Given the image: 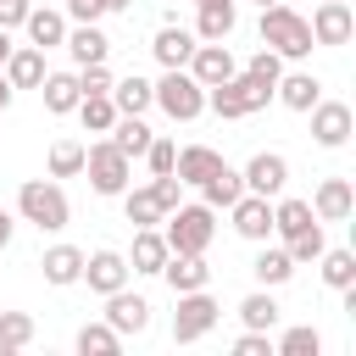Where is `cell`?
I'll list each match as a JSON object with an SVG mask.
<instances>
[{"instance_id":"obj_1","label":"cell","mask_w":356,"mask_h":356,"mask_svg":"<svg viewBox=\"0 0 356 356\" xmlns=\"http://www.w3.org/2000/svg\"><path fill=\"white\" fill-rule=\"evenodd\" d=\"M256 28H261V44L278 50L284 61H306V56H312V28H306V17L289 11L284 0H278V6H261V22H256Z\"/></svg>"},{"instance_id":"obj_2","label":"cell","mask_w":356,"mask_h":356,"mask_svg":"<svg viewBox=\"0 0 356 356\" xmlns=\"http://www.w3.org/2000/svg\"><path fill=\"white\" fill-rule=\"evenodd\" d=\"M17 211H22V222H33L39 234H61L67 217H72V206H67V195H61L56 178H28V184L17 189Z\"/></svg>"},{"instance_id":"obj_3","label":"cell","mask_w":356,"mask_h":356,"mask_svg":"<svg viewBox=\"0 0 356 356\" xmlns=\"http://www.w3.org/2000/svg\"><path fill=\"white\" fill-rule=\"evenodd\" d=\"M211 234H217V211L200 200V206H172L167 217H161V239H167V250H206L211 245Z\"/></svg>"},{"instance_id":"obj_4","label":"cell","mask_w":356,"mask_h":356,"mask_svg":"<svg viewBox=\"0 0 356 356\" xmlns=\"http://www.w3.org/2000/svg\"><path fill=\"white\" fill-rule=\"evenodd\" d=\"M267 100H273V89H267V83H256V78H245V72H234V78H222V83H211V89H206V106H211L222 122L250 117V111H261Z\"/></svg>"},{"instance_id":"obj_5","label":"cell","mask_w":356,"mask_h":356,"mask_svg":"<svg viewBox=\"0 0 356 356\" xmlns=\"http://www.w3.org/2000/svg\"><path fill=\"white\" fill-rule=\"evenodd\" d=\"M150 89H156V106H161L172 122H195V117L206 111V89L189 78V67H167L161 83H150Z\"/></svg>"},{"instance_id":"obj_6","label":"cell","mask_w":356,"mask_h":356,"mask_svg":"<svg viewBox=\"0 0 356 356\" xmlns=\"http://www.w3.org/2000/svg\"><path fill=\"white\" fill-rule=\"evenodd\" d=\"M83 172H89V189H95V195H122L128 178H134V161H128L111 139H95V145L83 150Z\"/></svg>"},{"instance_id":"obj_7","label":"cell","mask_w":356,"mask_h":356,"mask_svg":"<svg viewBox=\"0 0 356 356\" xmlns=\"http://www.w3.org/2000/svg\"><path fill=\"white\" fill-rule=\"evenodd\" d=\"M217 317H222V306L206 289H184L178 295V312H172V339L178 345H195V339H206L217 328Z\"/></svg>"},{"instance_id":"obj_8","label":"cell","mask_w":356,"mask_h":356,"mask_svg":"<svg viewBox=\"0 0 356 356\" xmlns=\"http://www.w3.org/2000/svg\"><path fill=\"white\" fill-rule=\"evenodd\" d=\"M234 72H239V61H234V50H228L222 39H200V44H195L189 78H195L200 89H211V83H222V78H234Z\"/></svg>"},{"instance_id":"obj_9","label":"cell","mask_w":356,"mask_h":356,"mask_svg":"<svg viewBox=\"0 0 356 356\" xmlns=\"http://www.w3.org/2000/svg\"><path fill=\"white\" fill-rule=\"evenodd\" d=\"M306 28H312V44H350V33H356L350 0H323Z\"/></svg>"},{"instance_id":"obj_10","label":"cell","mask_w":356,"mask_h":356,"mask_svg":"<svg viewBox=\"0 0 356 356\" xmlns=\"http://www.w3.org/2000/svg\"><path fill=\"white\" fill-rule=\"evenodd\" d=\"M350 128H356V117H350L345 100H317V106H312V139H317L323 150H339V145L350 139Z\"/></svg>"},{"instance_id":"obj_11","label":"cell","mask_w":356,"mask_h":356,"mask_svg":"<svg viewBox=\"0 0 356 356\" xmlns=\"http://www.w3.org/2000/svg\"><path fill=\"white\" fill-rule=\"evenodd\" d=\"M239 178H245L250 195H267V200H273V195H284V184H289V161H284L278 150H256Z\"/></svg>"},{"instance_id":"obj_12","label":"cell","mask_w":356,"mask_h":356,"mask_svg":"<svg viewBox=\"0 0 356 356\" xmlns=\"http://www.w3.org/2000/svg\"><path fill=\"white\" fill-rule=\"evenodd\" d=\"M228 217H234V234L250 239V245H261V239L273 234V200H267V195H250V189H245V195L228 206Z\"/></svg>"},{"instance_id":"obj_13","label":"cell","mask_w":356,"mask_h":356,"mask_svg":"<svg viewBox=\"0 0 356 356\" xmlns=\"http://www.w3.org/2000/svg\"><path fill=\"white\" fill-rule=\"evenodd\" d=\"M161 278H167V289H172V295H184V289H206V284H211L206 250H167Z\"/></svg>"},{"instance_id":"obj_14","label":"cell","mask_w":356,"mask_h":356,"mask_svg":"<svg viewBox=\"0 0 356 356\" xmlns=\"http://www.w3.org/2000/svg\"><path fill=\"white\" fill-rule=\"evenodd\" d=\"M78 284H89L95 295L122 289V284H128V256H122V250H89V256H83V278H78Z\"/></svg>"},{"instance_id":"obj_15","label":"cell","mask_w":356,"mask_h":356,"mask_svg":"<svg viewBox=\"0 0 356 356\" xmlns=\"http://www.w3.org/2000/svg\"><path fill=\"white\" fill-rule=\"evenodd\" d=\"M106 323L117 334H145L150 328V300L145 295H128V284H122V289L106 295Z\"/></svg>"},{"instance_id":"obj_16","label":"cell","mask_w":356,"mask_h":356,"mask_svg":"<svg viewBox=\"0 0 356 356\" xmlns=\"http://www.w3.org/2000/svg\"><path fill=\"white\" fill-rule=\"evenodd\" d=\"M312 211H317V222H345V217L356 211V189H350V178H323L317 195H312Z\"/></svg>"},{"instance_id":"obj_17","label":"cell","mask_w":356,"mask_h":356,"mask_svg":"<svg viewBox=\"0 0 356 356\" xmlns=\"http://www.w3.org/2000/svg\"><path fill=\"white\" fill-rule=\"evenodd\" d=\"M217 167H222V156H217L211 145H184V150L172 156V178H178L184 189H189V184L200 189V184H206V178H211Z\"/></svg>"},{"instance_id":"obj_18","label":"cell","mask_w":356,"mask_h":356,"mask_svg":"<svg viewBox=\"0 0 356 356\" xmlns=\"http://www.w3.org/2000/svg\"><path fill=\"white\" fill-rule=\"evenodd\" d=\"M22 28H28V44H39V50H56V44L67 39V11H56V6H28Z\"/></svg>"},{"instance_id":"obj_19","label":"cell","mask_w":356,"mask_h":356,"mask_svg":"<svg viewBox=\"0 0 356 356\" xmlns=\"http://www.w3.org/2000/svg\"><path fill=\"white\" fill-rule=\"evenodd\" d=\"M6 83H11V89H39V83H44V50H39V44H11V56H6Z\"/></svg>"},{"instance_id":"obj_20","label":"cell","mask_w":356,"mask_h":356,"mask_svg":"<svg viewBox=\"0 0 356 356\" xmlns=\"http://www.w3.org/2000/svg\"><path fill=\"white\" fill-rule=\"evenodd\" d=\"M67 56L78 61V67H89V61H106L111 56V39L100 33V22H78V28H67Z\"/></svg>"},{"instance_id":"obj_21","label":"cell","mask_w":356,"mask_h":356,"mask_svg":"<svg viewBox=\"0 0 356 356\" xmlns=\"http://www.w3.org/2000/svg\"><path fill=\"white\" fill-rule=\"evenodd\" d=\"M195 28H178V22H167L156 39H150V50H156V61L161 67H189V56H195Z\"/></svg>"},{"instance_id":"obj_22","label":"cell","mask_w":356,"mask_h":356,"mask_svg":"<svg viewBox=\"0 0 356 356\" xmlns=\"http://www.w3.org/2000/svg\"><path fill=\"white\" fill-rule=\"evenodd\" d=\"M273 100H284L289 111H312V106L323 100V83H317L312 72H278V83H273Z\"/></svg>"},{"instance_id":"obj_23","label":"cell","mask_w":356,"mask_h":356,"mask_svg":"<svg viewBox=\"0 0 356 356\" xmlns=\"http://www.w3.org/2000/svg\"><path fill=\"white\" fill-rule=\"evenodd\" d=\"M111 106H117V117H145V106H156V89H150L139 72L111 78Z\"/></svg>"},{"instance_id":"obj_24","label":"cell","mask_w":356,"mask_h":356,"mask_svg":"<svg viewBox=\"0 0 356 356\" xmlns=\"http://www.w3.org/2000/svg\"><path fill=\"white\" fill-rule=\"evenodd\" d=\"M39 267H44V284L67 289V284H78V278H83V250H78V245H50Z\"/></svg>"},{"instance_id":"obj_25","label":"cell","mask_w":356,"mask_h":356,"mask_svg":"<svg viewBox=\"0 0 356 356\" xmlns=\"http://www.w3.org/2000/svg\"><path fill=\"white\" fill-rule=\"evenodd\" d=\"M312 222H317L312 200H284V195H273V234H278V239H295V234H306Z\"/></svg>"},{"instance_id":"obj_26","label":"cell","mask_w":356,"mask_h":356,"mask_svg":"<svg viewBox=\"0 0 356 356\" xmlns=\"http://www.w3.org/2000/svg\"><path fill=\"white\" fill-rule=\"evenodd\" d=\"M250 273H256V284H261V289H278V284H289L295 261H289V250H284V245H267V239H261V250H256Z\"/></svg>"},{"instance_id":"obj_27","label":"cell","mask_w":356,"mask_h":356,"mask_svg":"<svg viewBox=\"0 0 356 356\" xmlns=\"http://www.w3.org/2000/svg\"><path fill=\"white\" fill-rule=\"evenodd\" d=\"M39 95H44V111H56V117H67V111L83 100V89H78V72H44Z\"/></svg>"},{"instance_id":"obj_28","label":"cell","mask_w":356,"mask_h":356,"mask_svg":"<svg viewBox=\"0 0 356 356\" xmlns=\"http://www.w3.org/2000/svg\"><path fill=\"white\" fill-rule=\"evenodd\" d=\"M161 261H167V239H161V228H134L128 273H161Z\"/></svg>"},{"instance_id":"obj_29","label":"cell","mask_w":356,"mask_h":356,"mask_svg":"<svg viewBox=\"0 0 356 356\" xmlns=\"http://www.w3.org/2000/svg\"><path fill=\"white\" fill-rule=\"evenodd\" d=\"M200 195H206V206H211V211H228V206H234V200L245 195V178H239V172H234V167L222 161V167H217V172H211V178L200 184Z\"/></svg>"},{"instance_id":"obj_30","label":"cell","mask_w":356,"mask_h":356,"mask_svg":"<svg viewBox=\"0 0 356 356\" xmlns=\"http://www.w3.org/2000/svg\"><path fill=\"white\" fill-rule=\"evenodd\" d=\"M234 22H239V6H234V0H222V6H200V11H195V39H228Z\"/></svg>"},{"instance_id":"obj_31","label":"cell","mask_w":356,"mask_h":356,"mask_svg":"<svg viewBox=\"0 0 356 356\" xmlns=\"http://www.w3.org/2000/svg\"><path fill=\"white\" fill-rule=\"evenodd\" d=\"M106 139H111V145H117V150H122V156H128V161H134V156H145V145H150V139H156V134H150V128H145V117H117V122H111V134H106Z\"/></svg>"},{"instance_id":"obj_32","label":"cell","mask_w":356,"mask_h":356,"mask_svg":"<svg viewBox=\"0 0 356 356\" xmlns=\"http://www.w3.org/2000/svg\"><path fill=\"white\" fill-rule=\"evenodd\" d=\"M122 211H128L134 228H161V217H167L161 200L150 195V184H145V189H122Z\"/></svg>"},{"instance_id":"obj_33","label":"cell","mask_w":356,"mask_h":356,"mask_svg":"<svg viewBox=\"0 0 356 356\" xmlns=\"http://www.w3.org/2000/svg\"><path fill=\"white\" fill-rule=\"evenodd\" d=\"M239 323H245V328H256V334H273V328H278V300H273L267 289L245 295V300H239Z\"/></svg>"},{"instance_id":"obj_34","label":"cell","mask_w":356,"mask_h":356,"mask_svg":"<svg viewBox=\"0 0 356 356\" xmlns=\"http://www.w3.org/2000/svg\"><path fill=\"white\" fill-rule=\"evenodd\" d=\"M72 111L83 117V134H111V122H117V106H111V95H83Z\"/></svg>"},{"instance_id":"obj_35","label":"cell","mask_w":356,"mask_h":356,"mask_svg":"<svg viewBox=\"0 0 356 356\" xmlns=\"http://www.w3.org/2000/svg\"><path fill=\"white\" fill-rule=\"evenodd\" d=\"M78 350H83V356H117V350H122V334H117L111 323H83V328H78Z\"/></svg>"},{"instance_id":"obj_36","label":"cell","mask_w":356,"mask_h":356,"mask_svg":"<svg viewBox=\"0 0 356 356\" xmlns=\"http://www.w3.org/2000/svg\"><path fill=\"white\" fill-rule=\"evenodd\" d=\"M273 356H323V334H317L312 323L284 328V334H278V345H273Z\"/></svg>"},{"instance_id":"obj_37","label":"cell","mask_w":356,"mask_h":356,"mask_svg":"<svg viewBox=\"0 0 356 356\" xmlns=\"http://www.w3.org/2000/svg\"><path fill=\"white\" fill-rule=\"evenodd\" d=\"M83 139H56L50 145V178H78L83 172Z\"/></svg>"},{"instance_id":"obj_38","label":"cell","mask_w":356,"mask_h":356,"mask_svg":"<svg viewBox=\"0 0 356 356\" xmlns=\"http://www.w3.org/2000/svg\"><path fill=\"white\" fill-rule=\"evenodd\" d=\"M323 284L328 289H350L356 284V250H323Z\"/></svg>"},{"instance_id":"obj_39","label":"cell","mask_w":356,"mask_h":356,"mask_svg":"<svg viewBox=\"0 0 356 356\" xmlns=\"http://www.w3.org/2000/svg\"><path fill=\"white\" fill-rule=\"evenodd\" d=\"M33 345V317L28 312H0V356Z\"/></svg>"},{"instance_id":"obj_40","label":"cell","mask_w":356,"mask_h":356,"mask_svg":"<svg viewBox=\"0 0 356 356\" xmlns=\"http://www.w3.org/2000/svg\"><path fill=\"white\" fill-rule=\"evenodd\" d=\"M284 250H289V261L300 267V261H317L323 250H328V239H323V222H312L306 234H295V239H284Z\"/></svg>"},{"instance_id":"obj_41","label":"cell","mask_w":356,"mask_h":356,"mask_svg":"<svg viewBox=\"0 0 356 356\" xmlns=\"http://www.w3.org/2000/svg\"><path fill=\"white\" fill-rule=\"evenodd\" d=\"M239 72H245V78H256V83H267V89H273V83H278V72H284V56H278V50H267V44H261V50H256V56H250V61H245V67H239Z\"/></svg>"},{"instance_id":"obj_42","label":"cell","mask_w":356,"mask_h":356,"mask_svg":"<svg viewBox=\"0 0 356 356\" xmlns=\"http://www.w3.org/2000/svg\"><path fill=\"white\" fill-rule=\"evenodd\" d=\"M78 89H83V95H111V67H106V61L78 67Z\"/></svg>"},{"instance_id":"obj_43","label":"cell","mask_w":356,"mask_h":356,"mask_svg":"<svg viewBox=\"0 0 356 356\" xmlns=\"http://www.w3.org/2000/svg\"><path fill=\"white\" fill-rule=\"evenodd\" d=\"M172 156H178V145L172 139H150L145 145V161H150V172L161 178V172H172Z\"/></svg>"},{"instance_id":"obj_44","label":"cell","mask_w":356,"mask_h":356,"mask_svg":"<svg viewBox=\"0 0 356 356\" xmlns=\"http://www.w3.org/2000/svg\"><path fill=\"white\" fill-rule=\"evenodd\" d=\"M150 195H156V200H161V211H172V206H178V200H184V184H178V178H172V172H161V178H150Z\"/></svg>"},{"instance_id":"obj_45","label":"cell","mask_w":356,"mask_h":356,"mask_svg":"<svg viewBox=\"0 0 356 356\" xmlns=\"http://www.w3.org/2000/svg\"><path fill=\"white\" fill-rule=\"evenodd\" d=\"M234 356H273V339L256 334V328H245V334L234 339Z\"/></svg>"},{"instance_id":"obj_46","label":"cell","mask_w":356,"mask_h":356,"mask_svg":"<svg viewBox=\"0 0 356 356\" xmlns=\"http://www.w3.org/2000/svg\"><path fill=\"white\" fill-rule=\"evenodd\" d=\"M61 11H67L72 22H100V17H106V0H67Z\"/></svg>"},{"instance_id":"obj_47","label":"cell","mask_w":356,"mask_h":356,"mask_svg":"<svg viewBox=\"0 0 356 356\" xmlns=\"http://www.w3.org/2000/svg\"><path fill=\"white\" fill-rule=\"evenodd\" d=\"M28 6H33V0H0V28H22Z\"/></svg>"},{"instance_id":"obj_48","label":"cell","mask_w":356,"mask_h":356,"mask_svg":"<svg viewBox=\"0 0 356 356\" xmlns=\"http://www.w3.org/2000/svg\"><path fill=\"white\" fill-rule=\"evenodd\" d=\"M11 234H17V217H11V211H0V250L11 245Z\"/></svg>"},{"instance_id":"obj_49","label":"cell","mask_w":356,"mask_h":356,"mask_svg":"<svg viewBox=\"0 0 356 356\" xmlns=\"http://www.w3.org/2000/svg\"><path fill=\"white\" fill-rule=\"evenodd\" d=\"M11 56V28H0V61Z\"/></svg>"},{"instance_id":"obj_50","label":"cell","mask_w":356,"mask_h":356,"mask_svg":"<svg viewBox=\"0 0 356 356\" xmlns=\"http://www.w3.org/2000/svg\"><path fill=\"white\" fill-rule=\"evenodd\" d=\"M106 11H134V0H106Z\"/></svg>"},{"instance_id":"obj_51","label":"cell","mask_w":356,"mask_h":356,"mask_svg":"<svg viewBox=\"0 0 356 356\" xmlns=\"http://www.w3.org/2000/svg\"><path fill=\"white\" fill-rule=\"evenodd\" d=\"M6 106H11V83L0 78V111H6Z\"/></svg>"},{"instance_id":"obj_52","label":"cell","mask_w":356,"mask_h":356,"mask_svg":"<svg viewBox=\"0 0 356 356\" xmlns=\"http://www.w3.org/2000/svg\"><path fill=\"white\" fill-rule=\"evenodd\" d=\"M195 6H222V0H195Z\"/></svg>"},{"instance_id":"obj_53","label":"cell","mask_w":356,"mask_h":356,"mask_svg":"<svg viewBox=\"0 0 356 356\" xmlns=\"http://www.w3.org/2000/svg\"><path fill=\"white\" fill-rule=\"evenodd\" d=\"M256 6H278V0H256Z\"/></svg>"},{"instance_id":"obj_54","label":"cell","mask_w":356,"mask_h":356,"mask_svg":"<svg viewBox=\"0 0 356 356\" xmlns=\"http://www.w3.org/2000/svg\"><path fill=\"white\" fill-rule=\"evenodd\" d=\"M0 78H6V61H0Z\"/></svg>"}]
</instances>
